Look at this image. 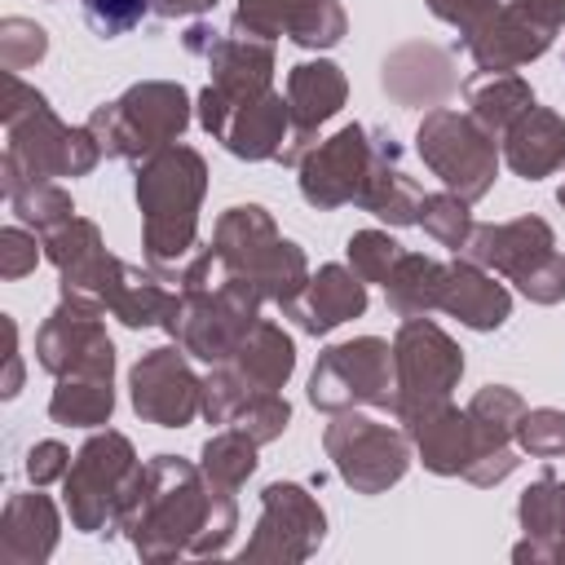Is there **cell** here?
Returning a JSON list of instances; mask_svg holds the SVG:
<instances>
[{"mask_svg": "<svg viewBox=\"0 0 565 565\" xmlns=\"http://www.w3.org/2000/svg\"><path fill=\"white\" fill-rule=\"evenodd\" d=\"M322 450L344 477V486H353L358 494H384L411 468V433L388 419L362 415L358 406L335 411L322 433Z\"/></svg>", "mask_w": 565, "mask_h": 565, "instance_id": "12", "label": "cell"}, {"mask_svg": "<svg viewBox=\"0 0 565 565\" xmlns=\"http://www.w3.org/2000/svg\"><path fill=\"white\" fill-rule=\"evenodd\" d=\"M35 260H40V247H35V238H31L22 225L0 230V274H4V278H22V274H31Z\"/></svg>", "mask_w": 565, "mask_h": 565, "instance_id": "44", "label": "cell"}, {"mask_svg": "<svg viewBox=\"0 0 565 565\" xmlns=\"http://www.w3.org/2000/svg\"><path fill=\"white\" fill-rule=\"evenodd\" d=\"M344 31H349V18L335 0H300L287 22V35L300 49H331L344 40Z\"/></svg>", "mask_w": 565, "mask_h": 565, "instance_id": "37", "label": "cell"}, {"mask_svg": "<svg viewBox=\"0 0 565 565\" xmlns=\"http://www.w3.org/2000/svg\"><path fill=\"white\" fill-rule=\"evenodd\" d=\"M0 119H4V159H0V185L13 190L22 181H57V177H84L97 168L102 146L84 128H66L49 97L22 84V75L4 71V97H0Z\"/></svg>", "mask_w": 565, "mask_h": 565, "instance_id": "3", "label": "cell"}, {"mask_svg": "<svg viewBox=\"0 0 565 565\" xmlns=\"http://www.w3.org/2000/svg\"><path fill=\"white\" fill-rule=\"evenodd\" d=\"M525 539L512 547V561H565V481L543 472L516 503Z\"/></svg>", "mask_w": 565, "mask_h": 565, "instance_id": "28", "label": "cell"}, {"mask_svg": "<svg viewBox=\"0 0 565 565\" xmlns=\"http://www.w3.org/2000/svg\"><path fill=\"white\" fill-rule=\"evenodd\" d=\"M508 4H516L521 13L543 22L547 31H561V22H565V0H508Z\"/></svg>", "mask_w": 565, "mask_h": 565, "instance_id": "46", "label": "cell"}, {"mask_svg": "<svg viewBox=\"0 0 565 565\" xmlns=\"http://www.w3.org/2000/svg\"><path fill=\"white\" fill-rule=\"evenodd\" d=\"M459 93L468 102V115L494 137H503L534 106V88L516 71H477L459 84Z\"/></svg>", "mask_w": 565, "mask_h": 565, "instance_id": "31", "label": "cell"}, {"mask_svg": "<svg viewBox=\"0 0 565 565\" xmlns=\"http://www.w3.org/2000/svg\"><path fill=\"white\" fill-rule=\"evenodd\" d=\"M207 194V163L194 146H163L137 163V207L146 265L163 282H181L199 256V203Z\"/></svg>", "mask_w": 565, "mask_h": 565, "instance_id": "2", "label": "cell"}, {"mask_svg": "<svg viewBox=\"0 0 565 565\" xmlns=\"http://www.w3.org/2000/svg\"><path fill=\"white\" fill-rule=\"evenodd\" d=\"M57 508L40 486L31 494H9L0 512V561L4 565H40L57 547Z\"/></svg>", "mask_w": 565, "mask_h": 565, "instance_id": "27", "label": "cell"}, {"mask_svg": "<svg viewBox=\"0 0 565 565\" xmlns=\"http://www.w3.org/2000/svg\"><path fill=\"white\" fill-rule=\"evenodd\" d=\"M441 282H446V260H433L424 252H402V260L384 282L388 309L397 318H424L441 305Z\"/></svg>", "mask_w": 565, "mask_h": 565, "instance_id": "33", "label": "cell"}, {"mask_svg": "<svg viewBox=\"0 0 565 565\" xmlns=\"http://www.w3.org/2000/svg\"><path fill=\"white\" fill-rule=\"evenodd\" d=\"M371 154H375V128H362V124H344L340 132L318 141L300 159V194H305V203L318 207V212L358 203V190H362V181L371 172Z\"/></svg>", "mask_w": 565, "mask_h": 565, "instance_id": "19", "label": "cell"}, {"mask_svg": "<svg viewBox=\"0 0 565 565\" xmlns=\"http://www.w3.org/2000/svg\"><path fill=\"white\" fill-rule=\"evenodd\" d=\"M40 247L57 265L62 296H75V300H88L97 309H110V296L124 282L128 260H119V256L106 252L102 230L93 221H84V216L62 221L57 230L40 234Z\"/></svg>", "mask_w": 565, "mask_h": 565, "instance_id": "15", "label": "cell"}, {"mask_svg": "<svg viewBox=\"0 0 565 565\" xmlns=\"http://www.w3.org/2000/svg\"><path fill=\"white\" fill-rule=\"evenodd\" d=\"M203 57L212 66L207 93L221 106H247L252 97H265L269 93V79H274V40H256V35L230 31V35H216Z\"/></svg>", "mask_w": 565, "mask_h": 565, "instance_id": "22", "label": "cell"}, {"mask_svg": "<svg viewBox=\"0 0 565 565\" xmlns=\"http://www.w3.org/2000/svg\"><path fill=\"white\" fill-rule=\"evenodd\" d=\"M260 296L252 287H243L238 278H225L216 287H177L163 313V331L199 362L216 366L225 362L243 335L260 322Z\"/></svg>", "mask_w": 565, "mask_h": 565, "instance_id": "8", "label": "cell"}, {"mask_svg": "<svg viewBox=\"0 0 565 565\" xmlns=\"http://www.w3.org/2000/svg\"><path fill=\"white\" fill-rule=\"evenodd\" d=\"M415 150L428 163V172L463 203H477L490 194L494 172H499V137L486 132L468 110L433 106L419 119Z\"/></svg>", "mask_w": 565, "mask_h": 565, "instance_id": "10", "label": "cell"}, {"mask_svg": "<svg viewBox=\"0 0 565 565\" xmlns=\"http://www.w3.org/2000/svg\"><path fill=\"white\" fill-rule=\"evenodd\" d=\"M366 309V282L353 274V265H322L318 274H309L305 291L282 309L287 318H296L300 331L309 335H327L340 322L358 318Z\"/></svg>", "mask_w": 565, "mask_h": 565, "instance_id": "25", "label": "cell"}, {"mask_svg": "<svg viewBox=\"0 0 565 565\" xmlns=\"http://www.w3.org/2000/svg\"><path fill=\"white\" fill-rule=\"evenodd\" d=\"M296 4L300 0H238L234 4V31L256 35V40H278V35H287Z\"/></svg>", "mask_w": 565, "mask_h": 565, "instance_id": "42", "label": "cell"}, {"mask_svg": "<svg viewBox=\"0 0 565 565\" xmlns=\"http://www.w3.org/2000/svg\"><path fill=\"white\" fill-rule=\"evenodd\" d=\"M119 530L141 561L221 556L238 530V503L234 490L212 486L199 463L181 455H154L141 468Z\"/></svg>", "mask_w": 565, "mask_h": 565, "instance_id": "1", "label": "cell"}, {"mask_svg": "<svg viewBox=\"0 0 565 565\" xmlns=\"http://www.w3.org/2000/svg\"><path fill=\"white\" fill-rule=\"evenodd\" d=\"M199 468H203V477H207L212 486L238 494V486L256 472V441H252L247 433H238V428L225 424L221 433H212V437L203 441V450H199Z\"/></svg>", "mask_w": 565, "mask_h": 565, "instance_id": "34", "label": "cell"}, {"mask_svg": "<svg viewBox=\"0 0 565 565\" xmlns=\"http://www.w3.org/2000/svg\"><path fill=\"white\" fill-rule=\"evenodd\" d=\"M115 411V375L106 371H75L62 375L49 397V419L66 428H97Z\"/></svg>", "mask_w": 565, "mask_h": 565, "instance_id": "32", "label": "cell"}, {"mask_svg": "<svg viewBox=\"0 0 565 565\" xmlns=\"http://www.w3.org/2000/svg\"><path fill=\"white\" fill-rule=\"evenodd\" d=\"M4 335H9V380H4V397H13L22 388V362H18V327L13 318H4Z\"/></svg>", "mask_w": 565, "mask_h": 565, "instance_id": "48", "label": "cell"}, {"mask_svg": "<svg viewBox=\"0 0 565 565\" xmlns=\"http://www.w3.org/2000/svg\"><path fill=\"white\" fill-rule=\"evenodd\" d=\"M309 402L327 415L353 406L393 411V344L380 335H358L322 349L309 375Z\"/></svg>", "mask_w": 565, "mask_h": 565, "instance_id": "13", "label": "cell"}, {"mask_svg": "<svg viewBox=\"0 0 565 565\" xmlns=\"http://www.w3.org/2000/svg\"><path fill=\"white\" fill-rule=\"evenodd\" d=\"M503 163L525 181H539L565 168V119L547 106H530L503 132Z\"/></svg>", "mask_w": 565, "mask_h": 565, "instance_id": "29", "label": "cell"}, {"mask_svg": "<svg viewBox=\"0 0 565 565\" xmlns=\"http://www.w3.org/2000/svg\"><path fill=\"white\" fill-rule=\"evenodd\" d=\"M419 203H424V190L406 172L402 146L388 132H375V154H371V172L358 190V207L402 230V225H419Z\"/></svg>", "mask_w": 565, "mask_h": 565, "instance_id": "24", "label": "cell"}, {"mask_svg": "<svg viewBox=\"0 0 565 565\" xmlns=\"http://www.w3.org/2000/svg\"><path fill=\"white\" fill-rule=\"evenodd\" d=\"M141 481L137 450L124 433H93L62 477V499L71 512V525L84 534H110L119 530V516Z\"/></svg>", "mask_w": 565, "mask_h": 565, "instance_id": "7", "label": "cell"}, {"mask_svg": "<svg viewBox=\"0 0 565 565\" xmlns=\"http://www.w3.org/2000/svg\"><path fill=\"white\" fill-rule=\"evenodd\" d=\"M44 53H49V35L40 22H31V18H4L0 22V66L4 71L18 75V71L35 66Z\"/></svg>", "mask_w": 565, "mask_h": 565, "instance_id": "41", "label": "cell"}, {"mask_svg": "<svg viewBox=\"0 0 565 565\" xmlns=\"http://www.w3.org/2000/svg\"><path fill=\"white\" fill-rule=\"evenodd\" d=\"M185 358L190 353L181 344H163L128 371V397L146 424L185 428L194 415H203V380Z\"/></svg>", "mask_w": 565, "mask_h": 565, "instance_id": "17", "label": "cell"}, {"mask_svg": "<svg viewBox=\"0 0 565 565\" xmlns=\"http://www.w3.org/2000/svg\"><path fill=\"white\" fill-rule=\"evenodd\" d=\"M287 424H291V406H287L282 393H256V397H247V402L234 411V419H230V428L247 433L256 446L282 437Z\"/></svg>", "mask_w": 565, "mask_h": 565, "instance_id": "40", "label": "cell"}, {"mask_svg": "<svg viewBox=\"0 0 565 565\" xmlns=\"http://www.w3.org/2000/svg\"><path fill=\"white\" fill-rule=\"evenodd\" d=\"M71 450L62 446V441H35L31 450H26V477H31V486H49V481H62L66 472H71Z\"/></svg>", "mask_w": 565, "mask_h": 565, "instance_id": "45", "label": "cell"}, {"mask_svg": "<svg viewBox=\"0 0 565 565\" xmlns=\"http://www.w3.org/2000/svg\"><path fill=\"white\" fill-rule=\"evenodd\" d=\"M556 203H561V207H565V185H561V190H556Z\"/></svg>", "mask_w": 565, "mask_h": 565, "instance_id": "49", "label": "cell"}, {"mask_svg": "<svg viewBox=\"0 0 565 565\" xmlns=\"http://www.w3.org/2000/svg\"><path fill=\"white\" fill-rule=\"evenodd\" d=\"M212 252H216L225 278H238L243 287H252L260 300H274L278 309H287L309 282L305 252L278 234L274 216L260 203L225 207L216 216Z\"/></svg>", "mask_w": 565, "mask_h": 565, "instance_id": "4", "label": "cell"}, {"mask_svg": "<svg viewBox=\"0 0 565 565\" xmlns=\"http://www.w3.org/2000/svg\"><path fill=\"white\" fill-rule=\"evenodd\" d=\"M472 265L508 278L530 296L534 305L565 300V252H556V234L543 216H516V221H490L472 225V238L463 252Z\"/></svg>", "mask_w": 565, "mask_h": 565, "instance_id": "5", "label": "cell"}, {"mask_svg": "<svg viewBox=\"0 0 565 565\" xmlns=\"http://www.w3.org/2000/svg\"><path fill=\"white\" fill-rule=\"evenodd\" d=\"M199 124L207 137H216L234 159H278L291 137V110L282 93L252 97L247 106H221L207 88L199 93Z\"/></svg>", "mask_w": 565, "mask_h": 565, "instance_id": "18", "label": "cell"}, {"mask_svg": "<svg viewBox=\"0 0 565 565\" xmlns=\"http://www.w3.org/2000/svg\"><path fill=\"white\" fill-rule=\"evenodd\" d=\"M380 84L402 106H437V102H446L459 88V75H455V57L446 49L402 44L397 53L384 57Z\"/></svg>", "mask_w": 565, "mask_h": 565, "instance_id": "23", "label": "cell"}, {"mask_svg": "<svg viewBox=\"0 0 565 565\" xmlns=\"http://www.w3.org/2000/svg\"><path fill=\"white\" fill-rule=\"evenodd\" d=\"M102 313L106 309H97L88 300L62 296L57 309L35 331V362L53 380L75 375V371H106V375H115V344H110V335L102 327Z\"/></svg>", "mask_w": 565, "mask_h": 565, "instance_id": "16", "label": "cell"}, {"mask_svg": "<svg viewBox=\"0 0 565 565\" xmlns=\"http://www.w3.org/2000/svg\"><path fill=\"white\" fill-rule=\"evenodd\" d=\"M159 18H199V13H212L216 0H150Z\"/></svg>", "mask_w": 565, "mask_h": 565, "instance_id": "47", "label": "cell"}, {"mask_svg": "<svg viewBox=\"0 0 565 565\" xmlns=\"http://www.w3.org/2000/svg\"><path fill=\"white\" fill-rule=\"evenodd\" d=\"M516 446L530 459H561L565 455V411L552 406H525L516 419Z\"/></svg>", "mask_w": 565, "mask_h": 565, "instance_id": "39", "label": "cell"}, {"mask_svg": "<svg viewBox=\"0 0 565 565\" xmlns=\"http://www.w3.org/2000/svg\"><path fill=\"white\" fill-rule=\"evenodd\" d=\"M190 124V93L172 79H146L88 115V132L110 159H150L172 146Z\"/></svg>", "mask_w": 565, "mask_h": 565, "instance_id": "6", "label": "cell"}, {"mask_svg": "<svg viewBox=\"0 0 565 565\" xmlns=\"http://www.w3.org/2000/svg\"><path fill=\"white\" fill-rule=\"evenodd\" d=\"M84 4V22L97 31V35H124V31H132L146 13H154V4L150 0H79Z\"/></svg>", "mask_w": 565, "mask_h": 565, "instance_id": "43", "label": "cell"}, {"mask_svg": "<svg viewBox=\"0 0 565 565\" xmlns=\"http://www.w3.org/2000/svg\"><path fill=\"white\" fill-rule=\"evenodd\" d=\"M463 411L472 419V463H468L463 481L499 486L521 463L512 441H516V419L525 411V397L516 388H508V384H486V388L472 393V402Z\"/></svg>", "mask_w": 565, "mask_h": 565, "instance_id": "20", "label": "cell"}, {"mask_svg": "<svg viewBox=\"0 0 565 565\" xmlns=\"http://www.w3.org/2000/svg\"><path fill=\"white\" fill-rule=\"evenodd\" d=\"M419 225H424V234H428L433 243H441V247H450V252H463V243L472 238V212H468V203H463L459 194H450V190L424 194V203H419Z\"/></svg>", "mask_w": 565, "mask_h": 565, "instance_id": "36", "label": "cell"}, {"mask_svg": "<svg viewBox=\"0 0 565 565\" xmlns=\"http://www.w3.org/2000/svg\"><path fill=\"white\" fill-rule=\"evenodd\" d=\"M344 97H349V79H344V71H340L335 62H327V57H318V62H296V66L287 71L291 137H287L278 163L300 168V159L318 146V128L340 115Z\"/></svg>", "mask_w": 565, "mask_h": 565, "instance_id": "21", "label": "cell"}, {"mask_svg": "<svg viewBox=\"0 0 565 565\" xmlns=\"http://www.w3.org/2000/svg\"><path fill=\"white\" fill-rule=\"evenodd\" d=\"M402 243L397 238H388L384 230H358L353 238H349V265H353V274L362 278V282H388V274H393V265L402 260Z\"/></svg>", "mask_w": 565, "mask_h": 565, "instance_id": "38", "label": "cell"}, {"mask_svg": "<svg viewBox=\"0 0 565 565\" xmlns=\"http://www.w3.org/2000/svg\"><path fill=\"white\" fill-rule=\"evenodd\" d=\"M291 371H296V344H291V335L278 322L260 318L243 335V344L203 375V419L207 424H230L234 411L247 397L278 393L291 380Z\"/></svg>", "mask_w": 565, "mask_h": 565, "instance_id": "11", "label": "cell"}, {"mask_svg": "<svg viewBox=\"0 0 565 565\" xmlns=\"http://www.w3.org/2000/svg\"><path fill=\"white\" fill-rule=\"evenodd\" d=\"M463 375V349L424 313L402 318L393 335V419L411 428L428 411L446 406Z\"/></svg>", "mask_w": 565, "mask_h": 565, "instance_id": "9", "label": "cell"}, {"mask_svg": "<svg viewBox=\"0 0 565 565\" xmlns=\"http://www.w3.org/2000/svg\"><path fill=\"white\" fill-rule=\"evenodd\" d=\"M4 194H9L13 216L22 225H35V234H49V230H57L62 221L75 216V203L57 181H22V185H13Z\"/></svg>", "mask_w": 565, "mask_h": 565, "instance_id": "35", "label": "cell"}, {"mask_svg": "<svg viewBox=\"0 0 565 565\" xmlns=\"http://www.w3.org/2000/svg\"><path fill=\"white\" fill-rule=\"evenodd\" d=\"M437 309L459 318L472 331H499L512 318V296H508L503 282H494L490 269L459 256V260H446V282H441V305Z\"/></svg>", "mask_w": 565, "mask_h": 565, "instance_id": "26", "label": "cell"}, {"mask_svg": "<svg viewBox=\"0 0 565 565\" xmlns=\"http://www.w3.org/2000/svg\"><path fill=\"white\" fill-rule=\"evenodd\" d=\"M327 539V512L318 499L296 481H274L260 490V521L238 561H282L300 565L309 561Z\"/></svg>", "mask_w": 565, "mask_h": 565, "instance_id": "14", "label": "cell"}, {"mask_svg": "<svg viewBox=\"0 0 565 565\" xmlns=\"http://www.w3.org/2000/svg\"><path fill=\"white\" fill-rule=\"evenodd\" d=\"M406 433H411V446L419 450V463L428 472H437V477H463L468 472V463H472V419L455 402L428 411Z\"/></svg>", "mask_w": 565, "mask_h": 565, "instance_id": "30", "label": "cell"}]
</instances>
